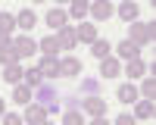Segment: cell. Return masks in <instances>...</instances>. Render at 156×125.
I'll return each mask as SVG.
<instances>
[{
    "label": "cell",
    "instance_id": "1",
    "mask_svg": "<svg viewBox=\"0 0 156 125\" xmlns=\"http://www.w3.org/2000/svg\"><path fill=\"white\" fill-rule=\"evenodd\" d=\"M153 38H156V25L153 22H131L128 25V41L131 44L144 47V44H153Z\"/></svg>",
    "mask_w": 156,
    "mask_h": 125
},
{
    "label": "cell",
    "instance_id": "2",
    "mask_svg": "<svg viewBox=\"0 0 156 125\" xmlns=\"http://www.w3.org/2000/svg\"><path fill=\"white\" fill-rule=\"evenodd\" d=\"M47 112H50V109H47L44 103H28V106H25V122H28V125H41L44 119H50Z\"/></svg>",
    "mask_w": 156,
    "mask_h": 125
},
{
    "label": "cell",
    "instance_id": "3",
    "mask_svg": "<svg viewBox=\"0 0 156 125\" xmlns=\"http://www.w3.org/2000/svg\"><path fill=\"white\" fill-rule=\"evenodd\" d=\"M47 25H50L53 31L66 28V25H69V12H66V9H59V6H50V9H47Z\"/></svg>",
    "mask_w": 156,
    "mask_h": 125
},
{
    "label": "cell",
    "instance_id": "4",
    "mask_svg": "<svg viewBox=\"0 0 156 125\" xmlns=\"http://www.w3.org/2000/svg\"><path fill=\"white\" fill-rule=\"evenodd\" d=\"M12 47H16L19 59H22V56H34V53H37V41H31L28 34H22V38H12Z\"/></svg>",
    "mask_w": 156,
    "mask_h": 125
},
{
    "label": "cell",
    "instance_id": "5",
    "mask_svg": "<svg viewBox=\"0 0 156 125\" xmlns=\"http://www.w3.org/2000/svg\"><path fill=\"white\" fill-rule=\"evenodd\" d=\"M115 50H119V56H115V59H125V62H131V59H140V47L137 44H131V41H128V38H125V41H119V47H115Z\"/></svg>",
    "mask_w": 156,
    "mask_h": 125
},
{
    "label": "cell",
    "instance_id": "6",
    "mask_svg": "<svg viewBox=\"0 0 156 125\" xmlns=\"http://www.w3.org/2000/svg\"><path fill=\"white\" fill-rule=\"evenodd\" d=\"M56 41H59V47H62V50H75V44H78L75 25H66V28H59V31H56Z\"/></svg>",
    "mask_w": 156,
    "mask_h": 125
},
{
    "label": "cell",
    "instance_id": "7",
    "mask_svg": "<svg viewBox=\"0 0 156 125\" xmlns=\"http://www.w3.org/2000/svg\"><path fill=\"white\" fill-rule=\"evenodd\" d=\"M87 12H90L97 22H103V19H109L115 9H112V3H106V0H97V3H90V6H87Z\"/></svg>",
    "mask_w": 156,
    "mask_h": 125
},
{
    "label": "cell",
    "instance_id": "8",
    "mask_svg": "<svg viewBox=\"0 0 156 125\" xmlns=\"http://www.w3.org/2000/svg\"><path fill=\"white\" fill-rule=\"evenodd\" d=\"M115 12H119V19H122V22H128V25L137 22V3H131V0H122Z\"/></svg>",
    "mask_w": 156,
    "mask_h": 125
},
{
    "label": "cell",
    "instance_id": "9",
    "mask_svg": "<svg viewBox=\"0 0 156 125\" xmlns=\"http://www.w3.org/2000/svg\"><path fill=\"white\" fill-rule=\"evenodd\" d=\"M100 72H103V78H115L122 72V62L115 56H106V59H100Z\"/></svg>",
    "mask_w": 156,
    "mask_h": 125
},
{
    "label": "cell",
    "instance_id": "10",
    "mask_svg": "<svg viewBox=\"0 0 156 125\" xmlns=\"http://www.w3.org/2000/svg\"><path fill=\"white\" fill-rule=\"evenodd\" d=\"M78 72H81L78 56H62L59 59V75H69V78H72V75H78Z\"/></svg>",
    "mask_w": 156,
    "mask_h": 125
},
{
    "label": "cell",
    "instance_id": "11",
    "mask_svg": "<svg viewBox=\"0 0 156 125\" xmlns=\"http://www.w3.org/2000/svg\"><path fill=\"white\" fill-rule=\"evenodd\" d=\"M75 34H78V41H84V44H94L97 41V25H90V22H81L75 28Z\"/></svg>",
    "mask_w": 156,
    "mask_h": 125
},
{
    "label": "cell",
    "instance_id": "12",
    "mask_svg": "<svg viewBox=\"0 0 156 125\" xmlns=\"http://www.w3.org/2000/svg\"><path fill=\"white\" fill-rule=\"evenodd\" d=\"M37 50H41V53H44V56H56V53H59V50H62V47H59V41H56V34H47V38H44V41H41V44H37Z\"/></svg>",
    "mask_w": 156,
    "mask_h": 125
},
{
    "label": "cell",
    "instance_id": "13",
    "mask_svg": "<svg viewBox=\"0 0 156 125\" xmlns=\"http://www.w3.org/2000/svg\"><path fill=\"white\" fill-rule=\"evenodd\" d=\"M90 56H94V59H106V56H112V47H109V41L97 38V41L90 44Z\"/></svg>",
    "mask_w": 156,
    "mask_h": 125
},
{
    "label": "cell",
    "instance_id": "14",
    "mask_svg": "<svg viewBox=\"0 0 156 125\" xmlns=\"http://www.w3.org/2000/svg\"><path fill=\"white\" fill-rule=\"evenodd\" d=\"M34 22H37L34 9H22L19 16H16V28H22V31H31V28H34Z\"/></svg>",
    "mask_w": 156,
    "mask_h": 125
},
{
    "label": "cell",
    "instance_id": "15",
    "mask_svg": "<svg viewBox=\"0 0 156 125\" xmlns=\"http://www.w3.org/2000/svg\"><path fill=\"white\" fill-rule=\"evenodd\" d=\"M37 69H41V75H59V59L56 56H41V62H37Z\"/></svg>",
    "mask_w": 156,
    "mask_h": 125
},
{
    "label": "cell",
    "instance_id": "16",
    "mask_svg": "<svg viewBox=\"0 0 156 125\" xmlns=\"http://www.w3.org/2000/svg\"><path fill=\"white\" fill-rule=\"evenodd\" d=\"M22 78H25V69L19 66V62H16V66H6V72H3V81L6 84L16 88V84H22Z\"/></svg>",
    "mask_w": 156,
    "mask_h": 125
},
{
    "label": "cell",
    "instance_id": "17",
    "mask_svg": "<svg viewBox=\"0 0 156 125\" xmlns=\"http://www.w3.org/2000/svg\"><path fill=\"white\" fill-rule=\"evenodd\" d=\"M84 109L90 112V116H106V100H103V97H87Z\"/></svg>",
    "mask_w": 156,
    "mask_h": 125
},
{
    "label": "cell",
    "instance_id": "18",
    "mask_svg": "<svg viewBox=\"0 0 156 125\" xmlns=\"http://www.w3.org/2000/svg\"><path fill=\"white\" fill-rule=\"evenodd\" d=\"M31 97H34V91H31L28 84H16V88H12V100H16V103L28 106V103H31Z\"/></svg>",
    "mask_w": 156,
    "mask_h": 125
},
{
    "label": "cell",
    "instance_id": "19",
    "mask_svg": "<svg viewBox=\"0 0 156 125\" xmlns=\"http://www.w3.org/2000/svg\"><path fill=\"white\" fill-rule=\"evenodd\" d=\"M125 75H128V78H144V75H147L144 59H131V62H125Z\"/></svg>",
    "mask_w": 156,
    "mask_h": 125
},
{
    "label": "cell",
    "instance_id": "20",
    "mask_svg": "<svg viewBox=\"0 0 156 125\" xmlns=\"http://www.w3.org/2000/svg\"><path fill=\"white\" fill-rule=\"evenodd\" d=\"M12 31H16V16H9V12H0V34L12 38Z\"/></svg>",
    "mask_w": 156,
    "mask_h": 125
},
{
    "label": "cell",
    "instance_id": "21",
    "mask_svg": "<svg viewBox=\"0 0 156 125\" xmlns=\"http://www.w3.org/2000/svg\"><path fill=\"white\" fill-rule=\"evenodd\" d=\"M153 100H137V106H134V119H150L153 116Z\"/></svg>",
    "mask_w": 156,
    "mask_h": 125
},
{
    "label": "cell",
    "instance_id": "22",
    "mask_svg": "<svg viewBox=\"0 0 156 125\" xmlns=\"http://www.w3.org/2000/svg\"><path fill=\"white\" fill-rule=\"evenodd\" d=\"M41 81H44V75H41V69H37V66H31L28 72H25V84H28L31 91H34V88H41Z\"/></svg>",
    "mask_w": 156,
    "mask_h": 125
},
{
    "label": "cell",
    "instance_id": "23",
    "mask_svg": "<svg viewBox=\"0 0 156 125\" xmlns=\"http://www.w3.org/2000/svg\"><path fill=\"white\" fill-rule=\"evenodd\" d=\"M119 100L122 103H137V88L134 84H122L119 88Z\"/></svg>",
    "mask_w": 156,
    "mask_h": 125
},
{
    "label": "cell",
    "instance_id": "24",
    "mask_svg": "<svg viewBox=\"0 0 156 125\" xmlns=\"http://www.w3.org/2000/svg\"><path fill=\"white\" fill-rule=\"evenodd\" d=\"M137 97H144V100H153V97H156V84H153V75H147V78H144V84H140Z\"/></svg>",
    "mask_w": 156,
    "mask_h": 125
},
{
    "label": "cell",
    "instance_id": "25",
    "mask_svg": "<svg viewBox=\"0 0 156 125\" xmlns=\"http://www.w3.org/2000/svg\"><path fill=\"white\" fill-rule=\"evenodd\" d=\"M0 62H3V66H16V62H19V53H16V47H3V50H0Z\"/></svg>",
    "mask_w": 156,
    "mask_h": 125
},
{
    "label": "cell",
    "instance_id": "26",
    "mask_svg": "<svg viewBox=\"0 0 156 125\" xmlns=\"http://www.w3.org/2000/svg\"><path fill=\"white\" fill-rule=\"evenodd\" d=\"M87 6H90V3H84V0H75V3H72L66 12H69L72 19H84V16H87Z\"/></svg>",
    "mask_w": 156,
    "mask_h": 125
},
{
    "label": "cell",
    "instance_id": "27",
    "mask_svg": "<svg viewBox=\"0 0 156 125\" xmlns=\"http://www.w3.org/2000/svg\"><path fill=\"white\" fill-rule=\"evenodd\" d=\"M62 125H84V122H81V116H78L75 109H69L66 116H62Z\"/></svg>",
    "mask_w": 156,
    "mask_h": 125
},
{
    "label": "cell",
    "instance_id": "28",
    "mask_svg": "<svg viewBox=\"0 0 156 125\" xmlns=\"http://www.w3.org/2000/svg\"><path fill=\"white\" fill-rule=\"evenodd\" d=\"M3 125H25V119L16 116V112H6V116H3Z\"/></svg>",
    "mask_w": 156,
    "mask_h": 125
},
{
    "label": "cell",
    "instance_id": "29",
    "mask_svg": "<svg viewBox=\"0 0 156 125\" xmlns=\"http://www.w3.org/2000/svg\"><path fill=\"white\" fill-rule=\"evenodd\" d=\"M112 125H137V119H134V116H128V112H122V116L115 119Z\"/></svg>",
    "mask_w": 156,
    "mask_h": 125
},
{
    "label": "cell",
    "instance_id": "30",
    "mask_svg": "<svg viewBox=\"0 0 156 125\" xmlns=\"http://www.w3.org/2000/svg\"><path fill=\"white\" fill-rule=\"evenodd\" d=\"M90 125H109V122H106V116H94V119H90Z\"/></svg>",
    "mask_w": 156,
    "mask_h": 125
},
{
    "label": "cell",
    "instance_id": "31",
    "mask_svg": "<svg viewBox=\"0 0 156 125\" xmlns=\"http://www.w3.org/2000/svg\"><path fill=\"white\" fill-rule=\"evenodd\" d=\"M12 44V38H6V34H0V50H3V47H9Z\"/></svg>",
    "mask_w": 156,
    "mask_h": 125
},
{
    "label": "cell",
    "instance_id": "32",
    "mask_svg": "<svg viewBox=\"0 0 156 125\" xmlns=\"http://www.w3.org/2000/svg\"><path fill=\"white\" fill-rule=\"evenodd\" d=\"M0 116H6V100H0Z\"/></svg>",
    "mask_w": 156,
    "mask_h": 125
},
{
    "label": "cell",
    "instance_id": "33",
    "mask_svg": "<svg viewBox=\"0 0 156 125\" xmlns=\"http://www.w3.org/2000/svg\"><path fill=\"white\" fill-rule=\"evenodd\" d=\"M41 125H53V122H50V119H44V122H41Z\"/></svg>",
    "mask_w": 156,
    "mask_h": 125
}]
</instances>
